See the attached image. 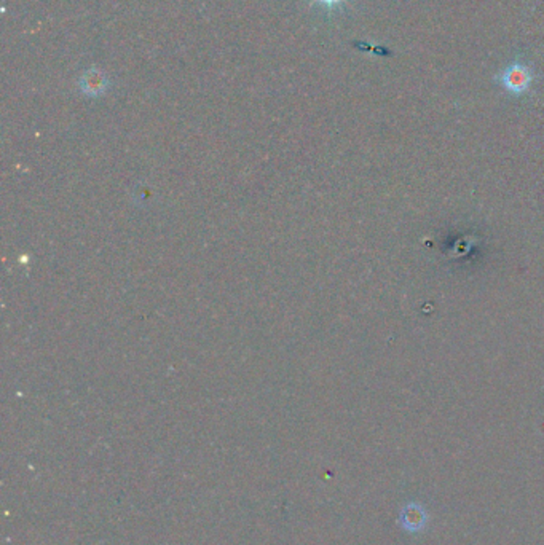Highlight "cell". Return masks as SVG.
Masks as SVG:
<instances>
[{
  "label": "cell",
  "mask_w": 544,
  "mask_h": 545,
  "mask_svg": "<svg viewBox=\"0 0 544 545\" xmlns=\"http://www.w3.org/2000/svg\"><path fill=\"white\" fill-rule=\"evenodd\" d=\"M495 81L509 94V96L522 98L527 96L530 90H532L535 81V71L527 61H522L518 56L513 63L506 64L495 75Z\"/></svg>",
  "instance_id": "6da1fadb"
},
{
  "label": "cell",
  "mask_w": 544,
  "mask_h": 545,
  "mask_svg": "<svg viewBox=\"0 0 544 545\" xmlns=\"http://www.w3.org/2000/svg\"><path fill=\"white\" fill-rule=\"evenodd\" d=\"M79 85H80V90L84 91L86 96L98 98L101 96V94L106 93L109 86V80L101 71L90 69L81 75Z\"/></svg>",
  "instance_id": "7a4b0ae2"
},
{
  "label": "cell",
  "mask_w": 544,
  "mask_h": 545,
  "mask_svg": "<svg viewBox=\"0 0 544 545\" xmlns=\"http://www.w3.org/2000/svg\"><path fill=\"white\" fill-rule=\"evenodd\" d=\"M401 524L407 531H420L425 528L426 524V512L425 509L418 506V504H410L403 510V516H401Z\"/></svg>",
  "instance_id": "3957f363"
},
{
  "label": "cell",
  "mask_w": 544,
  "mask_h": 545,
  "mask_svg": "<svg viewBox=\"0 0 544 545\" xmlns=\"http://www.w3.org/2000/svg\"><path fill=\"white\" fill-rule=\"evenodd\" d=\"M313 2L323 5L326 10L332 11V10L340 9V6H342L346 2V0H313Z\"/></svg>",
  "instance_id": "277c9868"
}]
</instances>
